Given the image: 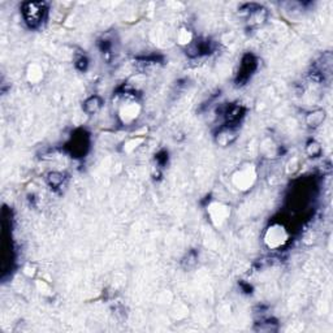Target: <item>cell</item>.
Segmentation results:
<instances>
[{
    "instance_id": "6da1fadb",
    "label": "cell",
    "mask_w": 333,
    "mask_h": 333,
    "mask_svg": "<svg viewBox=\"0 0 333 333\" xmlns=\"http://www.w3.org/2000/svg\"><path fill=\"white\" fill-rule=\"evenodd\" d=\"M289 233L282 224L275 222L266 230L264 234V242L270 249H278L288 242Z\"/></svg>"
},
{
    "instance_id": "7a4b0ae2",
    "label": "cell",
    "mask_w": 333,
    "mask_h": 333,
    "mask_svg": "<svg viewBox=\"0 0 333 333\" xmlns=\"http://www.w3.org/2000/svg\"><path fill=\"white\" fill-rule=\"evenodd\" d=\"M119 117L121 120V123L125 125H130L141 115V104L135 100V98H125V99L120 103L119 106Z\"/></svg>"
},
{
    "instance_id": "3957f363",
    "label": "cell",
    "mask_w": 333,
    "mask_h": 333,
    "mask_svg": "<svg viewBox=\"0 0 333 333\" xmlns=\"http://www.w3.org/2000/svg\"><path fill=\"white\" fill-rule=\"evenodd\" d=\"M255 180H257V171L253 166H245L232 176L233 185L238 190L242 191L249 190L254 185Z\"/></svg>"
},
{
    "instance_id": "277c9868",
    "label": "cell",
    "mask_w": 333,
    "mask_h": 333,
    "mask_svg": "<svg viewBox=\"0 0 333 333\" xmlns=\"http://www.w3.org/2000/svg\"><path fill=\"white\" fill-rule=\"evenodd\" d=\"M46 8L43 3H26L24 7V17L32 28H37L43 21Z\"/></svg>"
},
{
    "instance_id": "5b68a950",
    "label": "cell",
    "mask_w": 333,
    "mask_h": 333,
    "mask_svg": "<svg viewBox=\"0 0 333 333\" xmlns=\"http://www.w3.org/2000/svg\"><path fill=\"white\" fill-rule=\"evenodd\" d=\"M210 216L211 220L216 225H222V222L229 218V208L222 204V203H215V204L210 207Z\"/></svg>"
},
{
    "instance_id": "8992f818",
    "label": "cell",
    "mask_w": 333,
    "mask_h": 333,
    "mask_svg": "<svg viewBox=\"0 0 333 333\" xmlns=\"http://www.w3.org/2000/svg\"><path fill=\"white\" fill-rule=\"evenodd\" d=\"M237 138V133L234 130L232 125H228L226 128H222L220 131L216 134V142L222 146H229L234 139Z\"/></svg>"
},
{
    "instance_id": "52a82bcc",
    "label": "cell",
    "mask_w": 333,
    "mask_h": 333,
    "mask_svg": "<svg viewBox=\"0 0 333 333\" xmlns=\"http://www.w3.org/2000/svg\"><path fill=\"white\" fill-rule=\"evenodd\" d=\"M102 106H103V102L100 99V96L92 95L85 100V103H83V111L86 112L88 115H94V113H96V112L99 111L100 108H102Z\"/></svg>"
},
{
    "instance_id": "ba28073f",
    "label": "cell",
    "mask_w": 333,
    "mask_h": 333,
    "mask_svg": "<svg viewBox=\"0 0 333 333\" xmlns=\"http://www.w3.org/2000/svg\"><path fill=\"white\" fill-rule=\"evenodd\" d=\"M325 120V112L323 110H315L306 116V123L310 128H317Z\"/></svg>"
},
{
    "instance_id": "9c48e42d",
    "label": "cell",
    "mask_w": 333,
    "mask_h": 333,
    "mask_svg": "<svg viewBox=\"0 0 333 333\" xmlns=\"http://www.w3.org/2000/svg\"><path fill=\"white\" fill-rule=\"evenodd\" d=\"M193 33L191 30H189L187 28H183L179 32V36H177V39H179V43L183 44V46H190L193 43Z\"/></svg>"
},
{
    "instance_id": "30bf717a",
    "label": "cell",
    "mask_w": 333,
    "mask_h": 333,
    "mask_svg": "<svg viewBox=\"0 0 333 333\" xmlns=\"http://www.w3.org/2000/svg\"><path fill=\"white\" fill-rule=\"evenodd\" d=\"M64 181V175L59 173V172H51L47 175V183L51 185L52 187H59Z\"/></svg>"
},
{
    "instance_id": "8fae6325",
    "label": "cell",
    "mask_w": 333,
    "mask_h": 333,
    "mask_svg": "<svg viewBox=\"0 0 333 333\" xmlns=\"http://www.w3.org/2000/svg\"><path fill=\"white\" fill-rule=\"evenodd\" d=\"M306 152L310 155V156H319L321 152V146L320 143H317L316 141H310L306 146Z\"/></svg>"
},
{
    "instance_id": "7c38bea8",
    "label": "cell",
    "mask_w": 333,
    "mask_h": 333,
    "mask_svg": "<svg viewBox=\"0 0 333 333\" xmlns=\"http://www.w3.org/2000/svg\"><path fill=\"white\" fill-rule=\"evenodd\" d=\"M29 72H33V75L29 77V79H30L32 82H38V81L42 78V75H43V72H42L40 67L39 65H36V64L30 67V71Z\"/></svg>"
}]
</instances>
